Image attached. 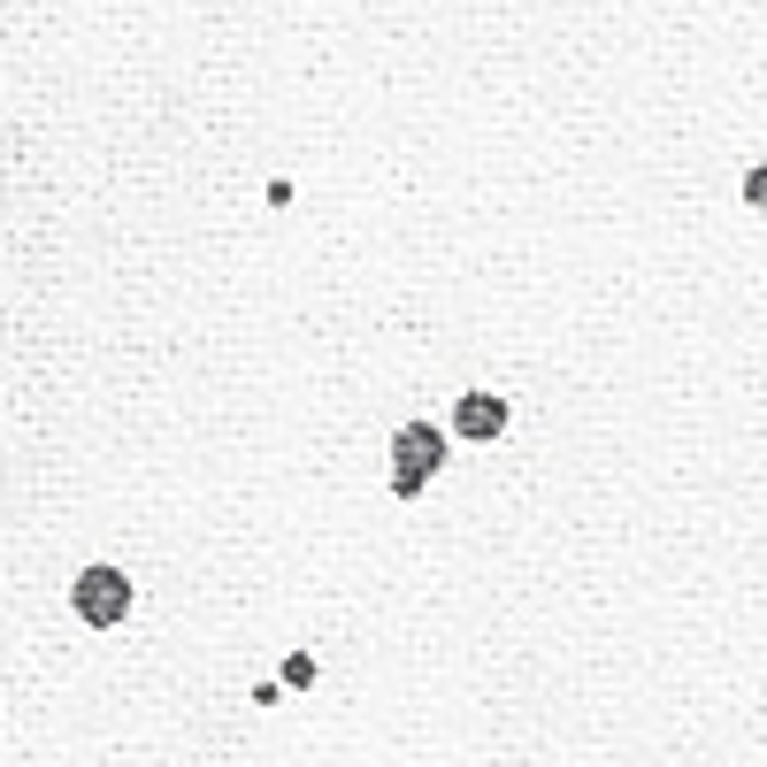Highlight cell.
<instances>
[{"label":"cell","mask_w":767,"mask_h":767,"mask_svg":"<svg viewBox=\"0 0 767 767\" xmlns=\"http://www.w3.org/2000/svg\"><path fill=\"white\" fill-rule=\"evenodd\" d=\"M70 607H77L85 630H116V622L131 614V576H123V568H85L77 591H70Z\"/></svg>","instance_id":"7a4b0ae2"},{"label":"cell","mask_w":767,"mask_h":767,"mask_svg":"<svg viewBox=\"0 0 767 767\" xmlns=\"http://www.w3.org/2000/svg\"><path fill=\"white\" fill-rule=\"evenodd\" d=\"M453 438H468V445L506 438V399H499V392H460V407H453Z\"/></svg>","instance_id":"3957f363"},{"label":"cell","mask_w":767,"mask_h":767,"mask_svg":"<svg viewBox=\"0 0 767 767\" xmlns=\"http://www.w3.org/2000/svg\"><path fill=\"white\" fill-rule=\"evenodd\" d=\"M438 460H445V438H438L430 422H407V430L392 438V491L415 499V491L438 476Z\"/></svg>","instance_id":"6da1fadb"},{"label":"cell","mask_w":767,"mask_h":767,"mask_svg":"<svg viewBox=\"0 0 767 767\" xmlns=\"http://www.w3.org/2000/svg\"><path fill=\"white\" fill-rule=\"evenodd\" d=\"M744 200H752V207H767V161H759V169L744 177Z\"/></svg>","instance_id":"5b68a950"},{"label":"cell","mask_w":767,"mask_h":767,"mask_svg":"<svg viewBox=\"0 0 767 767\" xmlns=\"http://www.w3.org/2000/svg\"><path fill=\"white\" fill-rule=\"evenodd\" d=\"M285 683H292V691H308V683H315V660H308V652H292V660H285Z\"/></svg>","instance_id":"277c9868"}]
</instances>
